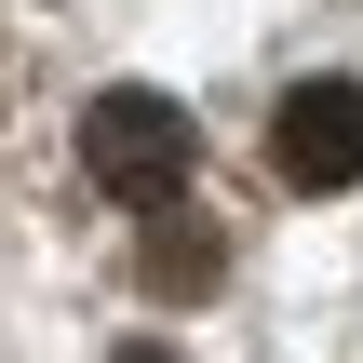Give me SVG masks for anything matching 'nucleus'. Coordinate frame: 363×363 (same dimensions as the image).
Instances as JSON below:
<instances>
[{"label":"nucleus","instance_id":"obj_1","mask_svg":"<svg viewBox=\"0 0 363 363\" xmlns=\"http://www.w3.org/2000/svg\"><path fill=\"white\" fill-rule=\"evenodd\" d=\"M81 175L108 189V202H175L189 189V108L175 94H94L81 108Z\"/></svg>","mask_w":363,"mask_h":363},{"label":"nucleus","instance_id":"obj_2","mask_svg":"<svg viewBox=\"0 0 363 363\" xmlns=\"http://www.w3.org/2000/svg\"><path fill=\"white\" fill-rule=\"evenodd\" d=\"M269 175L283 189H363V81H296L269 108Z\"/></svg>","mask_w":363,"mask_h":363},{"label":"nucleus","instance_id":"obj_3","mask_svg":"<svg viewBox=\"0 0 363 363\" xmlns=\"http://www.w3.org/2000/svg\"><path fill=\"white\" fill-rule=\"evenodd\" d=\"M121 363H175V350H121Z\"/></svg>","mask_w":363,"mask_h":363}]
</instances>
